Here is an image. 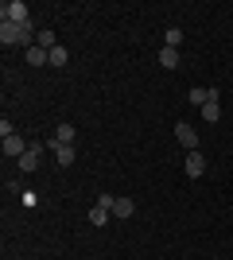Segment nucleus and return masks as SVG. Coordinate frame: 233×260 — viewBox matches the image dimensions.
I'll use <instances>...</instances> for the list:
<instances>
[{
  "label": "nucleus",
  "instance_id": "3",
  "mask_svg": "<svg viewBox=\"0 0 233 260\" xmlns=\"http://www.w3.org/2000/svg\"><path fill=\"white\" fill-rule=\"evenodd\" d=\"M47 148L55 152V163H58V167H74V144H58L55 136H51V140H47Z\"/></svg>",
  "mask_w": 233,
  "mask_h": 260
},
{
  "label": "nucleus",
  "instance_id": "13",
  "mask_svg": "<svg viewBox=\"0 0 233 260\" xmlns=\"http://www.w3.org/2000/svg\"><path fill=\"white\" fill-rule=\"evenodd\" d=\"M163 47H183V27H167V35H163Z\"/></svg>",
  "mask_w": 233,
  "mask_h": 260
},
{
  "label": "nucleus",
  "instance_id": "10",
  "mask_svg": "<svg viewBox=\"0 0 233 260\" xmlns=\"http://www.w3.org/2000/svg\"><path fill=\"white\" fill-rule=\"evenodd\" d=\"M132 214H136L132 198H117V202H113V217H132Z\"/></svg>",
  "mask_w": 233,
  "mask_h": 260
},
{
  "label": "nucleus",
  "instance_id": "12",
  "mask_svg": "<svg viewBox=\"0 0 233 260\" xmlns=\"http://www.w3.org/2000/svg\"><path fill=\"white\" fill-rule=\"evenodd\" d=\"M74 136H78L74 124H58V128H55V140L58 144H74Z\"/></svg>",
  "mask_w": 233,
  "mask_h": 260
},
{
  "label": "nucleus",
  "instance_id": "6",
  "mask_svg": "<svg viewBox=\"0 0 233 260\" xmlns=\"http://www.w3.org/2000/svg\"><path fill=\"white\" fill-rule=\"evenodd\" d=\"M0 144H4V155H12V159H20V155L31 148V144H23V136H16V132H12V136H0Z\"/></svg>",
  "mask_w": 233,
  "mask_h": 260
},
{
  "label": "nucleus",
  "instance_id": "5",
  "mask_svg": "<svg viewBox=\"0 0 233 260\" xmlns=\"http://www.w3.org/2000/svg\"><path fill=\"white\" fill-rule=\"evenodd\" d=\"M183 171H187V179H202V171H206V159H202V152H187V159H183Z\"/></svg>",
  "mask_w": 233,
  "mask_h": 260
},
{
  "label": "nucleus",
  "instance_id": "8",
  "mask_svg": "<svg viewBox=\"0 0 233 260\" xmlns=\"http://www.w3.org/2000/svg\"><path fill=\"white\" fill-rule=\"evenodd\" d=\"M39 155H43V144H31V148L20 155V171H35V167H39Z\"/></svg>",
  "mask_w": 233,
  "mask_h": 260
},
{
  "label": "nucleus",
  "instance_id": "2",
  "mask_svg": "<svg viewBox=\"0 0 233 260\" xmlns=\"http://www.w3.org/2000/svg\"><path fill=\"white\" fill-rule=\"evenodd\" d=\"M0 23H31L27 4H23V0H4V4H0Z\"/></svg>",
  "mask_w": 233,
  "mask_h": 260
},
{
  "label": "nucleus",
  "instance_id": "7",
  "mask_svg": "<svg viewBox=\"0 0 233 260\" xmlns=\"http://www.w3.org/2000/svg\"><path fill=\"white\" fill-rule=\"evenodd\" d=\"M202 117H206V124H218L222 120V105H218V89L210 86V101L202 105Z\"/></svg>",
  "mask_w": 233,
  "mask_h": 260
},
{
  "label": "nucleus",
  "instance_id": "18",
  "mask_svg": "<svg viewBox=\"0 0 233 260\" xmlns=\"http://www.w3.org/2000/svg\"><path fill=\"white\" fill-rule=\"evenodd\" d=\"M113 202H117V194H101V198H97V206L109 210V214H113Z\"/></svg>",
  "mask_w": 233,
  "mask_h": 260
},
{
  "label": "nucleus",
  "instance_id": "14",
  "mask_svg": "<svg viewBox=\"0 0 233 260\" xmlns=\"http://www.w3.org/2000/svg\"><path fill=\"white\" fill-rule=\"evenodd\" d=\"M109 210H101V206H93V210H89V225H109Z\"/></svg>",
  "mask_w": 233,
  "mask_h": 260
},
{
  "label": "nucleus",
  "instance_id": "1",
  "mask_svg": "<svg viewBox=\"0 0 233 260\" xmlns=\"http://www.w3.org/2000/svg\"><path fill=\"white\" fill-rule=\"evenodd\" d=\"M0 43L4 47H35L31 23H0Z\"/></svg>",
  "mask_w": 233,
  "mask_h": 260
},
{
  "label": "nucleus",
  "instance_id": "9",
  "mask_svg": "<svg viewBox=\"0 0 233 260\" xmlns=\"http://www.w3.org/2000/svg\"><path fill=\"white\" fill-rule=\"evenodd\" d=\"M23 54H27V62H31V66H39V70H43V66H51V51H43L39 43H35V47H27Z\"/></svg>",
  "mask_w": 233,
  "mask_h": 260
},
{
  "label": "nucleus",
  "instance_id": "17",
  "mask_svg": "<svg viewBox=\"0 0 233 260\" xmlns=\"http://www.w3.org/2000/svg\"><path fill=\"white\" fill-rule=\"evenodd\" d=\"M51 66H66V47H62V43L51 51Z\"/></svg>",
  "mask_w": 233,
  "mask_h": 260
},
{
  "label": "nucleus",
  "instance_id": "11",
  "mask_svg": "<svg viewBox=\"0 0 233 260\" xmlns=\"http://www.w3.org/2000/svg\"><path fill=\"white\" fill-rule=\"evenodd\" d=\"M159 66H163V70H175L179 66V51L175 47H159Z\"/></svg>",
  "mask_w": 233,
  "mask_h": 260
},
{
  "label": "nucleus",
  "instance_id": "15",
  "mask_svg": "<svg viewBox=\"0 0 233 260\" xmlns=\"http://www.w3.org/2000/svg\"><path fill=\"white\" fill-rule=\"evenodd\" d=\"M39 47H43V51H55V47H58V39H55V31H51V27H43V31H39Z\"/></svg>",
  "mask_w": 233,
  "mask_h": 260
},
{
  "label": "nucleus",
  "instance_id": "16",
  "mask_svg": "<svg viewBox=\"0 0 233 260\" xmlns=\"http://www.w3.org/2000/svg\"><path fill=\"white\" fill-rule=\"evenodd\" d=\"M206 101H210V89H202V86L190 89V105H206Z\"/></svg>",
  "mask_w": 233,
  "mask_h": 260
},
{
  "label": "nucleus",
  "instance_id": "4",
  "mask_svg": "<svg viewBox=\"0 0 233 260\" xmlns=\"http://www.w3.org/2000/svg\"><path fill=\"white\" fill-rule=\"evenodd\" d=\"M175 140L187 148V152H198V136H194V128H190L187 120H179L175 124Z\"/></svg>",
  "mask_w": 233,
  "mask_h": 260
}]
</instances>
